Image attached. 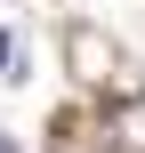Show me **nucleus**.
Segmentation results:
<instances>
[{"instance_id":"20e7f679","label":"nucleus","mask_w":145,"mask_h":153,"mask_svg":"<svg viewBox=\"0 0 145 153\" xmlns=\"http://www.w3.org/2000/svg\"><path fill=\"white\" fill-rule=\"evenodd\" d=\"M0 153H16V145H8V129H0Z\"/></svg>"},{"instance_id":"f03ea898","label":"nucleus","mask_w":145,"mask_h":153,"mask_svg":"<svg viewBox=\"0 0 145 153\" xmlns=\"http://www.w3.org/2000/svg\"><path fill=\"white\" fill-rule=\"evenodd\" d=\"M113 137H121V153H145V97L113 105Z\"/></svg>"},{"instance_id":"f257e3e1","label":"nucleus","mask_w":145,"mask_h":153,"mask_svg":"<svg viewBox=\"0 0 145 153\" xmlns=\"http://www.w3.org/2000/svg\"><path fill=\"white\" fill-rule=\"evenodd\" d=\"M65 56H73V73H81V81H105V73L121 65V56H113V40H105L97 24H73V32H65Z\"/></svg>"},{"instance_id":"7ed1b4c3","label":"nucleus","mask_w":145,"mask_h":153,"mask_svg":"<svg viewBox=\"0 0 145 153\" xmlns=\"http://www.w3.org/2000/svg\"><path fill=\"white\" fill-rule=\"evenodd\" d=\"M0 65H8V32H0Z\"/></svg>"}]
</instances>
